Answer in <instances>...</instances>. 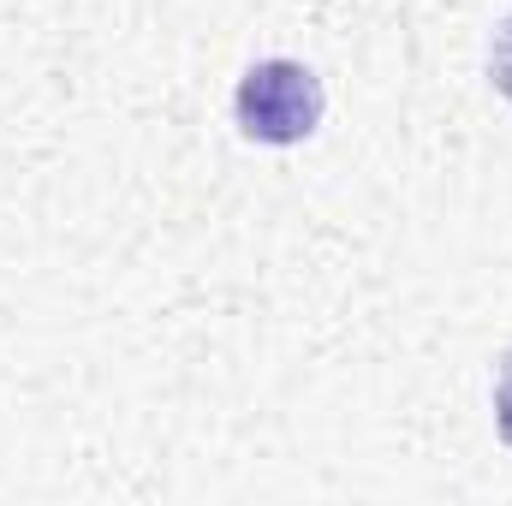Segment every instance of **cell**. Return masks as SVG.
I'll return each mask as SVG.
<instances>
[{
	"instance_id": "2",
	"label": "cell",
	"mask_w": 512,
	"mask_h": 506,
	"mask_svg": "<svg viewBox=\"0 0 512 506\" xmlns=\"http://www.w3.org/2000/svg\"><path fill=\"white\" fill-rule=\"evenodd\" d=\"M489 90L501 96V102H512V12L495 24V36H489Z\"/></svg>"
},
{
	"instance_id": "1",
	"label": "cell",
	"mask_w": 512,
	"mask_h": 506,
	"mask_svg": "<svg viewBox=\"0 0 512 506\" xmlns=\"http://www.w3.org/2000/svg\"><path fill=\"white\" fill-rule=\"evenodd\" d=\"M328 120V90L316 78V66L292 60V54H268L245 66L239 90H233V126L262 149H298L310 143Z\"/></svg>"
},
{
	"instance_id": "3",
	"label": "cell",
	"mask_w": 512,
	"mask_h": 506,
	"mask_svg": "<svg viewBox=\"0 0 512 506\" xmlns=\"http://www.w3.org/2000/svg\"><path fill=\"white\" fill-rule=\"evenodd\" d=\"M489 405H495V435L512 453V352L495 358V387H489Z\"/></svg>"
}]
</instances>
